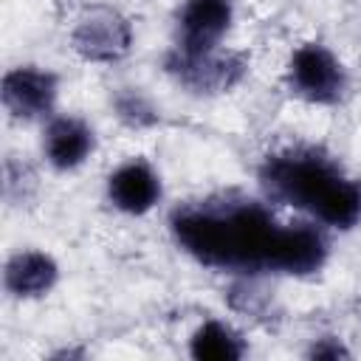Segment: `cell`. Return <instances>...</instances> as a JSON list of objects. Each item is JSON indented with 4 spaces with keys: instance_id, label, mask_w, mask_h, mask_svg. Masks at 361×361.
Masks as SVG:
<instances>
[{
    "instance_id": "obj_1",
    "label": "cell",
    "mask_w": 361,
    "mask_h": 361,
    "mask_svg": "<svg viewBox=\"0 0 361 361\" xmlns=\"http://www.w3.org/2000/svg\"><path fill=\"white\" fill-rule=\"evenodd\" d=\"M172 237L192 259L231 274H316L330 243L313 223H279L262 203L223 195L172 212Z\"/></svg>"
},
{
    "instance_id": "obj_2",
    "label": "cell",
    "mask_w": 361,
    "mask_h": 361,
    "mask_svg": "<svg viewBox=\"0 0 361 361\" xmlns=\"http://www.w3.org/2000/svg\"><path fill=\"white\" fill-rule=\"evenodd\" d=\"M265 192L330 228H353L361 220V186L313 147L274 152L259 166Z\"/></svg>"
},
{
    "instance_id": "obj_3",
    "label": "cell",
    "mask_w": 361,
    "mask_h": 361,
    "mask_svg": "<svg viewBox=\"0 0 361 361\" xmlns=\"http://www.w3.org/2000/svg\"><path fill=\"white\" fill-rule=\"evenodd\" d=\"M288 82L296 96L313 104H336L347 90V71L327 45L305 42L290 54Z\"/></svg>"
},
{
    "instance_id": "obj_4",
    "label": "cell",
    "mask_w": 361,
    "mask_h": 361,
    "mask_svg": "<svg viewBox=\"0 0 361 361\" xmlns=\"http://www.w3.org/2000/svg\"><path fill=\"white\" fill-rule=\"evenodd\" d=\"M166 71L195 93H223L231 90L248 71V59L234 51H180L166 56Z\"/></svg>"
},
{
    "instance_id": "obj_5",
    "label": "cell",
    "mask_w": 361,
    "mask_h": 361,
    "mask_svg": "<svg viewBox=\"0 0 361 361\" xmlns=\"http://www.w3.org/2000/svg\"><path fill=\"white\" fill-rule=\"evenodd\" d=\"M71 45L87 62H116L133 45L130 20L110 6H93L76 20Z\"/></svg>"
},
{
    "instance_id": "obj_6",
    "label": "cell",
    "mask_w": 361,
    "mask_h": 361,
    "mask_svg": "<svg viewBox=\"0 0 361 361\" xmlns=\"http://www.w3.org/2000/svg\"><path fill=\"white\" fill-rule=\"evenodd\" d=\"M59 93V82L51 71L37 68V65H17L11 71H6L3 76V107L23 121L39 118L45 113H51L54 102Z\"/></svg>"
},
{
    "instance_id": "obj_7",
    "label": "cell",
    "mask_w": 361,
    "mask_h": 361,
    "mask_svg": "<svg viewBox=\"0 0 361 361\" xmlns=\"http://www.w3.org/2000/svg\"><path fill=\"white\" fill-rule=\"evenodd\" d=\"M234 20L231 0H186L178 14V45L180 51H212L228 34Z\"/></svg>"
},
{
    "instance_id": "obj_8",
    "label": "cell",
    "mask_w": 361,
    "mask_h": 361,
    "mask_svg": "<svg viewBox=\"0 0 361 361\" xmlns=\"http://www.w3.org/2000/svg\"><path fill=\"white\" fill-rule=\"evenodd\" d=\"M107 197L124 214H147L161 200V178L144 158H130L110 172Z\"/></svg>"
},
{
    "instance_id": "obj_9",
    "label": "cell",
    "mask_w": 361,
    "mask_h": 361,
    "mask_svg": "<svg viewBox=\"0 0 361 361\" xmlns=\"http://www.w3.org/2000/svg\"><path fill=\"white\" fill-rule=\"evenodd\" d=\"M96 147L93 130L73 116H56L48 121L45 127V138H42V152L48 158V164L59 172H71L76 166H82L90 152Z\"/></svg>"
},
{
    "instance_id": "obj_10",
    "label": "cell",
    "mask_w": 361,
    "mask_h": 361,
    "mask_svg": "<svg viewBox=\"0 0 361 361\" xmlns=\"http://www.w3.org/2000/svg\"><path fill=\"white\" fill-rule=\"evenodd\" d=\"M59 279V265L51 254L28 248V251H17L3 271V285L11 296L17 299H37L45 296Z\"/></svg>"
},
{
    "instance_id": "obj_11",
    "label": "cell",
    "mask_w": 361,
    "mask_h": 361,
    "mask_svg": "<svg viewBox=\"0 0 361 361\" xmlns=\"http://www.w3.org/2000/svg\"><path fill=\"white\" fill-rule=\"evenodd\" d=\"M189 353L197 361H237L245 353L243 338L217 319H206L189 338Z\"/></svg>"
},
{
    "instance_id": "obj_12",
    "label": "cell",
    "mask_w": 361,
    "mask_h": 361,
    "mask_svg": "<svg viewBox=\"0 0 361 361\" xmlns=\"http://www.w3.org/2000/svg\"><path fill=\"white\" fill-rule=\"evenodd\" d=\"M116 107H118V116L127 124H133V127H144V124H152L155 121V110L147 104L144 96H138L133 90L130 93H121L118 102H116Z\"/></svg>"
},
{
    "instance_id": "obj_13",
    "label": "cell",
    "mask_w": 361,
    "mask_h": 361,
    "mask_svg": "<svg viewBox=\"0 0 361 361\" xmlns=\"http://www.w3.org/2000/svg\"><path fill=\"white\" fill-rule=\"evenodd\" d=\"M307 355H310V358H327V361H336V358H347V355H350V350H347L338 338L324 336V338L313 341V347H310V353H307Z\"/></svg>"
}]
</instances>
